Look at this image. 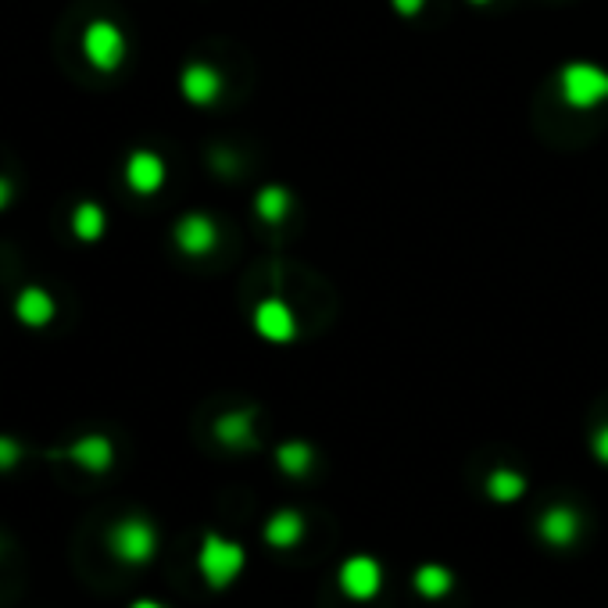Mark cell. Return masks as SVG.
Here are the masks:
<instances>
[{
	"mask_svg": "<svg viewBox=\"0 0 608 608\" xmlns=\"http://www.w3.org/2000/svg\"><path fill=\"white\" fill-rule=\"evenodd\" d=\"M248 566V552L237 541H226L219 534H205L197 547V569L211 590H226Z\"/></svg>",
	"mask_w": 608,
	"mask_h": 608,
	"instance_id": "7a4b0ae2",
	"label": "cell"
},
{
	"mask_svg": "<svg viewBox=\"0 0 608 608\" xmlns=\"http://www.w3.org/2000/svg\"><path fill=\"white\" fill-rule=\"evenodd\" d=\"M469 4H491V0H469Z\"/></svg>",
	"mask_w": 608,
	"mask_h": 608,
	"instance_id": "d4e9b609",
	"label": "cell"
},
{
	"mask_svg": "<svg viewBox=\"0 0 608 608\" xmlns=\"http://www.w3.org/2000/svg\"><path fill=\"white\" fill-rule=\"evenodd\" d=\"M390 4H394V11H398V14H405V19H412V14L422 11L426 0H390Z\"/></svg>",
	"mask_w": 608,
	"mask_h": 608,
	"instance_id": "7402d4cb",
	"label": "cell"
},
{
	"mask_svg": "<svg viewBox=\"0 0 608 608\" xmlns=\"http://www.w3.org/2000/svg\"><path fill=\"white\" fill-rule=\"evenodd\" d=\"M254 329H258V337H265L269 344H291L297 337L294 308L280 297L258 301L254 304Z\"/></svg>",
	"mask_w": 608,
	"mask_h": 608,
	"instance_id": "52a82bcc",
	"label": "cell"
},
{
	"mask_svg": "<svg viewBox=\"0 0 608 608\" xmlns=\"http://www.w3.org/2000/svg\"><path fill=\"white\" fill-rule=\"evenodd\" d=\"M11 312H14V318H19L25 329H48L57 318V301L43 291V286L29 283V286H22L19 294H14Z\"/></svg>",
	"mask_w": 608,
	"mask_h": 608,
	"instance_id": "ba28073f",
	"label": "cell"
},
{
	"mask_svg": "<svg viewBox=\"0 0 608 608\" xmlns=\"http://www.w3.org/2000/svg\"><path fill=\"white\" fill-rule=\"evenodd\" d=\"M580 530H584L580 512L569 509V505L547 509V512H541V520H537V534H541V541L552 544V547H569V544H576V537H580Z\"/></svg>",
	"mask_w": 608,
	"mask_h": 608,
	"instance_id": "7c38bea8",
	"label": "cell"
},
{
	"mask_svg": "<svg viewBox=\"0 0 608 608\" xmlns=\"http://www.w3.org/2000/svg\"><path fill=\"white\" fill-rule=\"evenodd\" d=\"M304 530H308L304 526V515L294 509H283L265 523V544L269 547H297L304 541Z\"/></svg>",
	"mask_w": 608,
	"mask_h": 608,
	"instance_id": "5bb4252c",
	"label": "cell"
},
{
	"mask_svg": "<svg viewBox=\"0 0 608 608\" xmlns=\"http://www.w3.org/2000/svg\"><path fill=\"white\" fill-rule=\"evenodd\" d=\"M486 494L501 505H509V501H520L526 494V476L515 473V469H494L491 476H486Z\"/></svg>",
	"mask_w": 608,
	"mask_h": 608,
	"instance_id": "e0dca14e",
	"label": "cell"
},
{
	"mask_svg": "<svg viewBox=\"0 0 608 608\" xmlns=\"http://www.w3.org/2000/svg\"><path fill=\"white\" fill-rule=\"evenodd\" d=\"M57 459H69L90 476H104L115 465V444H112V437H104V433H83V437H75L65 451H57Z\"/></svg>",
	"mask_w": 608,
	"mask_h": 608,
	"instance_id": "8992f818",
	"label": "cell"
},
{
	"mask_svg": "<svg viewBox=\"0 0 608 608\" xmlns=\"http://www.w3.org/2000/svg\"><path fill=\"white\" fill-rule=\"evenodd\" d=\"M129 608H165L161 601H150V598H140V601H133Z\"/></svg>",
	"mask_w": 608,
	"mask_h": 608,
	"instance_id": "cb8c5ba5",
	"label": "cell"
},
{
	"mask_svg": "<svg viewBox=\"0 0 608 608\" xmlns=\"http://www.w3.org/2000/svg\"><path fill=\"white\" fill-rule=\"evenodd\" d=\"M176 248L182 254H190V258H205L216 251V243H219V226L211 222L208 216H201V211H190V216H182L176 222Z\"/></svg>",
	"mask_w": 608,
	"mask_h": 608,
	"instance_id": "9c48e42d",
	"label": "cell"
},
{
	"mask_svg": "<svg viewBox=\"0 0 608 608\" xmlns=\"http://www.w3.org/2000/svg\"><path fill=\"white\" fill-rule=\"evenodd\" d=\"M69 226H72V237L75 240L97 243L104 237V230H108V216H104V208L97 201H83V205H75Z\"/></svg>",
	"mask_w": 608,
	"mask_h": 608,
	"instance_id": "9a60e30c",
	"label": "cell"
},
{
	"mask_svg": "<svg viewBox=\"0 0 608 608\" xmlns=\"http://www.w3.org/2000/svg\"><path fill=\"white\" fill-rule=\"evenodd\" d=\"M126 33L112 19H94L83 29V57L90 61V69L97 72H118L126 61Z\"/></svg>",
	"mask_w": 608,
	"mask_h": 608,
	"instance_id": "277c9868",
	"label": "cell"
},
{
	"mask_svg": "<svg viewBox=\"0 0 608 608\" xmlns=\"http://www.w3.org/2000/svg\"><path fill=\"white\" fill-rule=\"evenodd\" d=\"M558 94L576 112L595 108V104L608 101V72L590 65V61H569L558 75Z\"/></svg>",
	"mask_w": 608,
	"mask_h": 608,
	"instance_id": "3957f363",
	"label": "cell"
},
{
	"mask_svg": "<svg viewBox=\"0 0 608 608\" xmlns=\"http://www.w3.org/2000/svg\"><path fill=\"white\" fill-rule=\"evenodd\" d=\"M216 440L233 451H243L254 444V412L240 408V412H226L216 419Z\"/></svg>",
	"mask_w": 608,
	"mask_h": 608,
	"instance_id": "4fadbf2b",
	"label": "cell"
},
{
	"mask_svg": "<svg viewBox=\"0 0 608 608\" xmlns=\"http://www.w3.org/2000/svg\"><path fill=\"white\" fill-rule=\"evenodd\" d=\"M165 179H169V169H165L161 155L155 150H133L126 158V187L140 197H150L165 187Z\"/></svg>",
	"mask_w": 608,
	"mask_h": 608,
	"instance_id": "30bf717a",
	"label": "cell"
},
{
	"mask_svg": "<svg viewBox=\"0 0 608 608\" xmlns=\"http://www.w3.org/2000/svg\"><path fill=\"white\" fill-rule=\"evenodd\" d=\"M451 587H454L451 569L437 566V562H426V566L416 573V590H419L422 598H430V601L448 598V595H451Z\"/></svg>",
	"mask_w": 608,
	"mask_h": 608,
	"instance_id": "2e32d148",
	"label": "cell"
},
{
	"mask_svg": "<svg viewBox=\"0 0 608 608\" xmlns=\"http://www.w3.org/2000/svg\"><path fill=\"white\" fill-rule=\"evenodd\" d=\"M108 552L122 562V566H147L158 555V530L144 515H122V520L108 530Z\"/></svg>",
	"mask_w": 608,
	"mask_h": 608,
	"instance_id": "6da1fadb",
	"label": "cell"
},
{
	"mask_svg": "<svg viewBox=\"0 0 608 608\" xmlns=\"http://www.w3.org/2000/svg\"><path fill=\"white\" fill-rule=\"evenodd\" d=\"M11 197H14V182L8 176H0V211L11 205Z\"/></svg>",
	"mask_w": 608,
	"mask_h": 608,
	"instance_id": "603a6c76",
	"label": "cell"
},
{
	"mask_svg": "<svg viewBox=\"0 0 608 608\" xmlns=\"http://www.w3.org/2000/svg\"><path fill=\"white\" fill-rule=\"evenodd\" d=\"M25 459V448L14 440L11 433H0V473H11V469H19Z\"/></svg>",
	"mask_w": 608,
	"mask_h": 608,
	"instance_id": "ffe728a7",
	"label": "cell"
},
{
	"mask_svg": "<svg viewBox=\"0 0 608 608\" xmlns=\"http://www.w3.org/2000/svg\"><path fill=\"white\" fill-rule=\"evenodd\" d=\"M254 211L262 222H283L286 211H291V193L283 187H262L254 193Z\"/></svg>",
	"mask_w": 608,
	"mask_h": 608,
	"instance_id": "ac0fdd59",
	"label": "cell"
},
{
	"mask_svg": "<svg viewBox=\"0 0 608 608\" xmlns=\"http://www.w3.org/2000/svg\"><path fill=\"white\" fill-rule=\"evenodd\" d=\"M590 448H595V459L608 465V422L595 430V440H590Z\"/></svg>",
	"mask_w": 608,
	"mask_h": 608,
	"instance_id": "44dd1931",
	"label": "cell"
},
{
	"mask_svg": "<svg viewBox=\"0 0 608 608\" xmlns=\"http://www.w3.org/2000/svg\"><path fill=\"white\" fill-rule=\"evenodd\" d=\"M337 584L344 598L352 601H373L384 590V566L373 555H352L337 573Z\"/></svg>",
	"mask_w": 608,
	"mask_h": 608,
	"instance_id": "5b68a950",
	"label": "cell"
},
{
	"mask_svg": "<svg viewBox=\"0 0 608 608\" xmlns=\"http://www.w3.org/2000/svg\"><path fill=\"white\" fill-rule=\"evenodd\" d=\"M179 94L190 104H197V108H208V104H216L222 94V75L211 65H205V61H190V65L179 72Z\"/></svg>",
	"mask_w": 608,
	"mask_h": 608,
	"instance_id": "8fae6325",
	"label": "cell"
},
{
	"mask_svg": "<svg viewBox=\"0 0 608 608\" xmlns=\"http://www.w3.org/2000/svg\"><path fill=\"white\" fill-rule=\"evenodd\" d=\"M312 462H315V454L304 440H286V444H280V451H276V465L286 476H304L312 469Z\"/></svg>",
	"mask_w": 608,
	"mask_h": 608,
	"instance_id": "d6986e66",
	"label": "cell"
}]
</instances>
